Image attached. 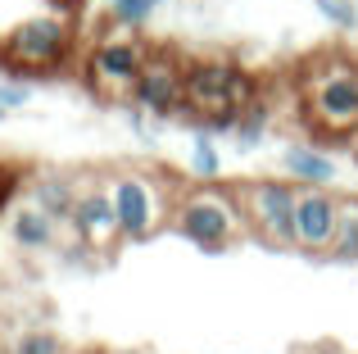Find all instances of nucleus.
<instances>
[{"label":"nucleus","instance_id":"obj_17","mask_svg":"<svg viewBox=\"0 0 358 354\" xmlns=\"http://www.w3.org/2000/svg\"><path fill=\"white\" fill-rule=\"evenodd\" d=\"M105 5H109V18H114L118 27H145L150 18L159 14L164 0H105Z\"/></svg>","mask_w":358,"mask_h":354},{"label":"nucleus","instance_id":"obj_5","mask_svg":"<svg viewBox=\"0 0 358 354\" xmlns=\"http://www.w3.org/2000/svg\"><path fill=\"white\" fill-rule=\"evenodd\" d=\"M69 45H73V18L41 14V18L18 23L0 50H5V59L23 64V69H55V64H64Z\"/></svg>","mask_w":358,"mask_h":354},{"label":"nucleus","instance_id":"obj_18","mask_svg":"<svg viewBox=\"0 0 358 354\" xmlns=\"http://www.w3.org/2000/svg\"><path fill=\"white\" fill-rule=\"evenodd\" d=\"M9 354H64V346H59V337L55 332H41V327H27L23 337L9 346Z\"/></svg>","mask_w":358,"mask_h":354},{"label":"nucleus","instance_id":"obj_21","mask_svg":"<svg viewBox=\"0 0 358 354\" xmlns=\"http://www.w3.org/2000/svg\"><path fill=\"white\" fill-rule=\"evenodd\" d=\"M5 114H9V109H5V105H0V123H5Z\"/></svg>","mask_w":358,"mask_h":354},{"label":"nucleus","instance_id":"obj_20","mask_svg":"<svg viewBox=\"0 0 358 354\" xmlns=\"http://www.w3.org/2000/svg\"><path fill=\"white\" fill-rule=\"evenodd\" d=\"M27 96H32V91H27L23 82H0V105L5 109H23Z\"/></svg>","mask_w":358,"mask_h":354},{"label":"nucleus","instance_id":"obj_12","mask_svg":"<svg viewBox=\"0 0 358 354\" xmlns=\"http://www.w3.org/2000/svg\"><path fill=\"white\" fill-rule=\"evenodd\" d=\"M281 164H286V173L295 177L299 186H331L336 182V160L322 155V150H313V146H286Z\"/></svg>","mask_w":358,"mask_h":354},{"label":"nucleus","instance_id":"obj_9","mask_svg":"<svg viewBox=\"0 0 358 354\" xmlns=\"http://www.w3.org/2000/svg\"><path fill=\"white\" fill-rule=\"evenodd\" d=\"M336 227H341V200L327 186H299V195H295V246L331 250Z\"/></svg>","mask_w":358,"mask_h":354},{"label":"nucleus","instance_id":"obj_3","mask_svg":"<svg viewBox=\"0 0 358 354\" xmlns=\"http://www.w3.org/2000/svg\"><path fill=\"white\" fill-rule=\"evenodd\" d=\"M308 118L322 132H354L358 127V73L331 59L308 73Z\"/></svg>","mask_w":358,"mask_h":354},{"label":"nucleus","instance_id":"obj_6","mask_svg":"<svg viewBox=\"0 0 358 354\" xmlns=\"http://www.w3.org/2000/svg\"><path fill=\"white\" fill-rule=\"evenodd\" d=\"M250 78L227 59H200L186 69V105L195 114H209V109H227V105H245L250 100Z\"/></svg>","mask_w":358,"mask_h":354},{"label":"nucleus","instance_id":"obj_2","mask_svg":"<svg viewBox=\"0 0 358 354\" xmlns=\"http://www.w3.org/2000/svg\"><path fill=\"white\" fill-rule=\"evenodd\" d=\"M109 200L118 213V232L127 241H145L173 218V200H168V186L150 173H118L109 182Z\"/></svg>","mask_w":358,"mask_h":354},{"label":"nucleus","instance_id":"obj_1","mask_svg":"<svg viewBox=\"0 0 358 354\" xmlns=\"http://www.w3.org/2000/svg\"><path fill=\"white\" fill-rule=\"evenodd\" d=\"M168 222H173L177 236H186L191 246L209 250V255L222 250V246H231V241L250 227L236 191H218L213 182H204L200 191L182 195V200L173 204V218H168Z\"/></svg>","mask_w":358,"mask_h":354},{"label":"nucleus","instance_id":"obj_16","mask_svg":"<svg viewBox=\"0 0 358 354\" xmlns=\"http://www.w3.org/2000/svg\"><path fill=\"white\" fill-rule=\"evenodd\" d=\"M263 132H268V105L263 100H245V109H241V123H236V146L241 150H254V146L263 141Z\"/></svg>","mask_w":358,"mask_h":354},{"label":"nucleus","instance_id":"obj_10","mask_svg":"<svg viewBox=\"0 0 358 354\" xmlns=\"http://www.w3.org/2000/svg\"><path fill=\"white\" fill-rule=\"evenodd\" d=\"M69 227H73V236H78L87 250H109V246L122 236V232H118L114 200H109V191H100V186L78 191L73 213H69Z\"/></svg>","mask_w":358,"mask_h":354},{"label":"nucleus","instance_id":"obj_4","mask_svg":"<svg viewBox=\"0 0 358 354\" xmlns=\"http://www.w3.org/2000/svg\"><path fill=\"white\" fill-rule=\"evenodd\" d=\"M295 195L299 182H245L236 186V200L245 222L272 246H295Z\"/></svg>","mask_w":358,"mask_h":354},{"label":"nucleus","instance_id":"obj_7","mask_svg":"<svg viewBox=\"0 0 358 354\" xmlns=\"http://www.w3.org/2000/svg\"><path fill=\"white\" fill-rule=\"evenodd\" d=\"M141 69H145V50L131 36H105L87 55V82L100 96H131Z\"/></svg>","mask_w":358,"mask_h":354},{"label":"nucleus","instance_id":"obj_14","mask_svg":"<svg viewBox=\"0 0 358 354\" xmlns=\"http://www.w3.org/2000/svg\"><path fill=\"white\" fill-rule=\"evenodd\" d=\"M186 173H191L195 182H218V177H222V150H218V141H213V132H200L191 141Z\"/></svg>","mask_w":358,"mask_h":354},{"label":"nucleus","instance_id":"obj_15","mask_svg":"<svg viewBox=\"0 0 358 354\" xmlns=\"http://www.w3.org/2000/svg\"><path fill=\"white\" fill-rule=\"evenodd\" d=\"M327 255L341 259V264H354L358 259V204H341V227H336Z\"/></svg>","mask_w":358,"mask_h":354},{"label":"nucleus","instance_id":"obj_19","mask_svg":"<svg viewBox=\"0 0 358 354\" xmlns=\"http://www.w3.org/2000/svg\"><path fill=\"white\" fill-rule=\"evenodd\" d=\"M317 5V14L327 18L331 27H341V32H354L358 27V5L354 0H313Z\"/></svg>","mask_w":358,"mask_h":354},{"label":"nucleus","instance_id":"obj_8","mask_svg":"<svg viewBox=\"0 0 358 354\" xmlns=\"http://www.w3.org/2000/svg\"><path fill=\"white\" fill-rule=\"evenodd\" d=\"M131 105L155 118H177L186 105V73L173 59H145L136 87H131Z\"/></svg>","mask_w":358,"mask_h":354},{"label":"nucleus","instance_id":"obj_11","mask_svg":"<svg viewBox=\"0 0 358 354\" xmlns=\"http://www.w3.org/2000/svg\"><path fill=\"white\" fill-rule=\"evenodd\" d=\"M55 227H59V222H55L50 213H41L36 204H23V209H14V218H9V241H14L18 250H27V255H41V250L55 246Z\"/></svg>","mask_w":358,"mask_h":354},{"label":"nucleus","instance_id":"obj_13","mask_svg":"<svg viewBox=\"0 0 358 354\" xmlns=\"http://www.w3.org/2000/svg\"><path fill=\"white\" fill-rule=\"evenodd\" d=\"M73 200H78V186H73L69 177H59V173H45V177L32 182V204L41 213H50L55 222H69Z\"/></svg>","mask_w":358,"mask_h":354}]
</instances>
